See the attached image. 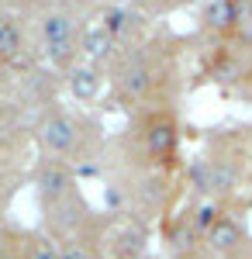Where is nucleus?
I'll use <instances>...</instances> for the list:
<instances>
[{
    "label": "nucleus",
    "mask_w": 252,
    "mask_h": 259,
    "mask_svg": "<svg viewBox=\"0 0 252 259\" xmlns=\"http://www.w3.org/2000/svg\"><path fill=\"white\" fill-rule=\"evenodd\" d=\"M124 156L132 173H170L180 159V118L173 107L138 111L124 135Z\"/></svg>",
    "instance_id": "nucleus-1"
},
{
    "label": "nucleus",
    "mask_w": 252,
    "mask_h": 259,
    "mask_svg": "<svg viewBox=\"0 0 252 259\" xmlns=\"http://www.w3.org/2000/svg\"><path fill=\"white\" fill-rule=\"evenodd\" d=\"M35 142H38L41 156L66 162H90L97 159V152L104 149V135H100L97 121L76 118L62 107H52L35 128Z\"/></svg>",
    "instance_id": "nucleus-2"
},
{
    "label": "nucleus",
    "mask_w": 252,
    "mask_h": 259,
    "mask_svg": "<svg viewBox=\"0 0 252 259\" xmlns=\"http://www.w3.org/2000/svg\"><path fill=\"white\" fill-rule=\"evenodd\" d=\"M111 87L121 107L128 111H145V107H159V87H162V66L155 62L149 49H132L114 62L111 69Z\"/></svg>",
    "instance_id": "nucleus-3"
},
{
    "label": "nucleus",
    "mask_w": 252,
    "mask_h": 259,
    "mask_svg": "<svg viewBox=\"0 0 252 259\" xmlns=\"http://www.w3.org/2000/svg\"><path fill=\"white\" fill-rule=\"evenodd\" d=\"M207 249L218 259H252V235L245 232L242 218L228 211L225 204H221L214 225L207 228Z\"/></svg>",
    "instance_id": "nucleus-4"
},
{
    "label": "nucleus",
    "mask_w": 252,
    "mask_h": 259,
    "mask_svg": "<svg viewBox=\"0 0 252 259\" xmlns=\"http://www.w3.org/2000/svg\"><path fill=\"white\" fill-rule=\"evenodd\" d=\"M35 194H38V204L41 207H52L59 200L73 197L79 194V183H76V166L66 159H45L35 166Z\"/></svg>",
    "instance_id": "nucleus-5"
},
{
    "label": "nucleus",
    "mask_w": 252,
    "mask_h": 259,
    "mask_svg": "<svg viewBox=\"0 0 252 259\" xmlns=\"http://www.w3.org/2000/svg\"><path fill=\"white\" fill-rule=\"evenodd\" d=\"M100 245H104L107 259H142L145 249H149V232L138 221H124L117 228L107 221V228L100 235Z\"/></svg>",
    "instance_id": "nucleus-6"
},
{
    "label": "nucleus",
    "mask_w": 252,
    "mask_h": 259,
    "mask_svg": "<svg viewBox=\"0 0 252 259\" xmlns=\"http://www.w3.org/2000/svg\"><path fill=\"white\" fill-rule=\"evenodd\" d=\"M104 73H100V66H94V62H83V66H73L69 69V76H66V83H69V94L79 100V104H90V100L100 97V90H104Z\"/></svg>",
    "instance_id": "nucleus-7"
},
{
    "label": "nucleus",
    "mask_w": 252,
    "mask_h": 259,
    "mask_svg": "<svg viewBox=\"0 0 252 259\" xmlns=\"http://www.w3.org/2000/svg\"><path fill=\"white\" fill-rule=\"evenodd\" d=\"M41 38L45 45H52V41H69V38H83L79 35V21L73 11H49L38 24Z\"/></svg>",
    "instance_id": "nucleus-8"
},
{
    "label": "nucleus",
    "mask_w": 252,
    "mask_h": 259,
    "mask_svg": "<svg viewBox=\"0 0 252 259\" xmlns=\"http://www.w3.org/2000/svg\"><path fill=\"white\" fill-rule=\"evenodd\" d=\"M100 28L117 41L132 38L135 31H142V14H135V11H128V7H104V21H100Z\"/></svg>",
    "instance_id": "nucleus-9"
},
{
    "label": "nucleus",
    "mask_w": 252,
    "mask_h": 259,
    "mask_svg": "<svg viewBox=\"0 0 252 259\" xmlns=\"http://www.w3.org/2000/svg\"><path fill=\"white\" fill-rule=\"evenodd\" d=\"M24 52V31L14 18H0V59L14 62Z\"/></svg>",
    "instance_id": "nucleus-10"
},
{
    "label": "nucleus",
    "mask_w": 252,
    "mask_h": 259,
    "mask_svg": "<svg viewBox=\"0 0 252 259\" xmlns=\"http://www.w3.org/2000/svg\"><path fill=\"white\" fill-rule=\"evenodd\" d=\"M21 259H59V242L49 235H28L21 245Z\"/></svg>",
    "instance_id": "nucleus-11"
},
{
    "label": "nucleus",
    "mask_w": 252,
    "mask_h": 259,
    "mask_svg": "<svg viewBox=\"0 0 252 259\" xmlns=\"http://www.w3.org/2000/svg\"><path fill=\"white\" fill-rule=\"evenodd\" d=\"M11 4H24V7H38V4H45V0H11Z\"/></svg>",
    "instance_id": "nucleus-12"
}]
</instances>
